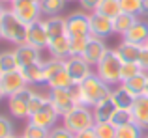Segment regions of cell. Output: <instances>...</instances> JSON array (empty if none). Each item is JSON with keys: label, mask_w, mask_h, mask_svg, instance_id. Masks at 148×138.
Returning a JSON list of instances; mask_svg holds the SVG:
<instances>
[{"label": "cell", "mask_w": 148, "mask_h": 138, "mask_svg": "<svg viewBox=\"0 0 148 138\" xmlns=\"http://www.w3.org/2000/svg\"><path fill=\"white\" fill-rule=\"evenodd\" d=\"M23 138H49V129H43V127H38V125L30 123L25 127V131H23Z\"/></svg>", "instance_id": "obj_36"}, {"label": "cell", "mask_w": 148, "mask_h": 138, "mask_svg": "<svg viewBox=\"0 0 148 138\" xmlns=\"http://www.w3.org/2000/svg\"><path fill=\"white\" fill-rule=\"evenodd\" d=\"M47 52L51 54V58L66 60L69 56V37L68 36H60V37L51 39L49 47H47Z\"/></svg>", "instance_id": "obj_20"}, {"label": "cell", "mask_w": 148, "mask_h": 138, "mask_svg": "<svg viewBox=\"0 0 148 138\" xmlns=\"http://www.w3.org/2000/svg\"><path fill=\"white\" fill-rule=\"evenodd\" d=\"M111 91H112V86L105 84L96 73H92L81 84H73V93H75L77 105L88 106V108H92L96 103L107 99L111 95Z\"/></svg>", "instance_id": "obj_1"}, {"label": "cell", "mask_w": 148, "mask_h": 138, "mask_svg": "<svg viewBox=\"0 0 148 138\" xmlns=\"http://www.w3.org/2000/svg\"><path fill=\"white\" fill-rule=\"evenodd\" d=\"M62 125H64L66 129H69L73 135H77V133H81V131H86V129H92L96 125L92 108L83 106V105H77L71 112H68L66 116H62Z\"/></svg>", "instance_id": "obj_3"}, {"label": "cell", "mask_w": 148, "mask_h": 138, "mask_svg": "<svg viewBox=\"0 0 148 138\" xmlns=\"http://www.w3.org/2000/svg\"><path fill=\"white\" fill-rule=\"evenodd\" d=\"M6 9H8V7L4 6V4H0V19L4 17V13H6Z\"/></svg>", "instance_id": "obj_45"}, {"label": "cell", "mask_w": 148, "mask_h": 138, "mask_svg": "<svg viewBox=\"0 0 148 138\" xmlns=\"http://www.w3.org/2000/svg\"><path fill=\"white\" fill-rule=\"evenodd\" d=\"M139 71H143V69L139 67L137 62H124V64H122V69H120V80L124 82V80L135 76Z\"/></svg>", "instance_id": "obj_38"}, {"label": "cell", "mask_w": 148, "mask_h": 138, "mask_svg": "<svg viewBox=\"0 0 148 138\" xmlns=\"http://www.w3.org/2000/svg\"><path fill=\"white\" fill-rule=\"evenodd\" d=\"M0 4H4V6H11L13 0H0Z\"/></svg>", "instance_id": "obj_48"}, {"label": "cell", "mask_w": 148, "mask_h": 138, "mask_svg": "<svg viewBox=\"0 0 148 138\" xmlns=\"http://www.w3.org/2000/svg\"><path fill=\"white\" fill-rule=\"evenodd\" d=\"M10 9L13 11L26 26L32 24V22L41 21V17H43V11H41L40 4H32V2H13L10 6Z\"/></svg>", "instance_id": "obj_11"}, {"label": "cell", "mask_w": 148, "mask_h": 138, "mask_svg": "<svg viewBox=\"0 0 148 138\" xmlns=\"http://www.w3.org/2000/svg\"><path fill=\"white\" fill-rule=\"evenodd\" d=\"M143 11L145 15H148V0H143Z\"/></svg>", "instance_id": "obj_44"}, {"label": "cell", "mask_w": 148, "mask_h": 138, "mask_svg": "<svg viewBox=\"0 0 148 138\" xmlns=\"http://www.w3.org/2000/svg\"><path fill=\"white\" fill-rule=\"evenodd\" d=\"M2 22V32H4V39L13 43L15 47L17 45H23L26 41V28L28 26L17 17L11 9H6L4 17L0 19Z\"/></svg>", "instance_id": "obj_4"}, {"label": "cell", "mask_w": 148, "mask_h": 138, "mask_svg": "<svg viewBox=\"0 0 148 138\" xmlns=\"http://www.w3.org/2000/svg\"><path fill=\"white\" fill-rule=\"evenodd\" d=\"M49 138H75V135H73L69 129H66L64 125H56V127H53L49 131Z\"/></svg>", "instance_id": "obj_40"}, {"label": "cell", "mask_w": 148, "mask_h": 138, "mask_svg": "<svg viewBox=\"0 0 148 138\" xmlns=\"http://www.w3.org/2000/svg\"><path fill=\"white\" fill-rule=\"evenodd\" d=\"M32 93V88H25V90L17 91V93L10 95L8 97V110L13 118L23 120V118H28V99Z\"/></svg>", "instance_id": "obj_10"}, {"label": "cell", "mask_w": 148, "mask_h": 138, "mask_svg": "<svg viewBox=\"0 0 148 138\" xmlns=\"http://www.w3.org/2000/svg\"><path fill=\"white\" fill-rule=\"evenodd\" d=\"M60 112L56 110V106L53 105V101L47 97V101L41 105V108L38 110L34 116H30L28 120H30V123H34V125H38V127H43V129H53V127H56V121L60 120Z\"/></svg>", "instance_id": "obj_7"}, {"label": "cell", "mask_w": 148, "mask_h": 138, "mask_svg": "<svg viewBox=\"0 0 148 138\" xmlns=\"http://www.w3.org/2000/svg\"><path fill=\"white\" fill-rule=\"evenodd\" d=\"M131 114H133V123H137L143 131L148 129V95H141L135 99L133 106H131Z\"/></svg>", "instance_id": "obj_18"}, {"label": "cell", "mask_w": 148, "mask_h": 138, "mask_svg": "<svg viewBox=\"0 0 148 138\" xmlns=\"http://www.w3.org/2000/svg\"><path fill=\"white\" fill-rule=\"evenodd\" d=\"M137 19H139V17H135V15H131V13H124V11H122L118 17L112 19L114 34H116V36H124V34H126L127 30H130L131 26L137 22Z\"/></svg>", "instance_id": "obj_24"}, {"label": "cell", "mask_w": 148, "mask_h": 138, "mask_svg": "<svg viewBox=\"0 0 148 138\" xmlns=\"http://www.w3.org/2000/svg\"><path fill=\"white\" fill-rule=\"evenodd\" d=\"M66 2H75V0H66Z\"/></svg>", "instance_id": "obj_52"}, {"label": "cell", "mask_w": 148, "mask_h": 138, "mask_svg": "<svg viewBox=\"0 0 148 138\" xmlns=\"http://www.w3.org/2000/svg\"><path fill=\"white\" fill-rule=\"evenodd\" d=\"M96 11L101 13V15H105V17H109V19L118 17V15L122 13V9H120V0H101Z\"/></svg>", "instance_id": "obj_26"}, {"label": "cell", "mask_w": 148, "mask_h": 138, "mask_svg": "<svg viewBox=\"0 0 148 138\" xmlns=\"http://www.w3.org/2000/svg\"><path fill=\"white\" fill-rule=\"evenodd\" d=\"M96 138H114L116 136V127L111 121H98L94 125Z\"/></svg>", "instance_id": "obj_33"}, {"label": "cell", "mask_w": 148, "mask_h": 138, "mask_svg": "<svg viewBox=\"0 0 148 138\" xmlns=\"http://www.w3.org/2000/svg\"><path fill=\"white\" fill-rule=\"evenodd\" d=\"M146 82H148V73L146 71H139L135 76H131V78L124 80V82H120V84H124L135 97H141V95L146 93Z\"/></svg>", "instance_id": "obj_21"}, {"label": "cell", "mask_w": 148, "mask_h": 138, "mask_svg": "<svg viewBox=\"0 0 148 138\" xmlns=\"http://www.w3.org/2000/svg\"><path fill=\"white\" fill-rule=\"evenodd\" d=\"M111 99L114 103V106L118 110H131L135 103V95L127 90L124 84H118V86H112V91H111Z\"/></svg>", "instance_id": "obj_16"}, {"label": "cell", "mask_w": 148, "mask_h": 138, "mask_svg": "<svg viewBox=\"0 0 148 138\" xmlns=\"http://www.w3.org/2000/svg\"><path fill=\"white\" fill-rule=\"evenodd\" d=\"M47 97H49V95H43L41 91L32 90V93H30V99H28V118L34 116V114H36L38 110L41 108V105L47 101Z\"/></svg>", "instance_id": "obj_32"}, {"label": "cell", "mask_w": 148, "mask_h": 138, "mask_svg": "<svg viewBox=\"0 0 148 138\" xmlns=\"http://www.w3.org/2000/svg\"><path fill=\"white\" fill-rule=\"evenodd\" d=\"M111 123L114 125V127H122V125L133 123V114H131V110H116L112 120H111Z\"/></svg>", "instance_id": "obj_37"}, {"label": "cell", "mask_w": 148, "mask_h": 138, "mask_svg": "<svg viewBox=\"0 0 148 138\" xmlns=\"http://www.w3.org/2000/svg\"><path fill=\"white\" fill-rule=\"evenodd\" d=\"M15 56H17V62H19V67H28L32 64H38L41 62V51L28 43H23V45H17L15 47Z\"/></svg>", "instance_id": "obj_14"}, {"label": "cell", "mask_w": 148, "mask_h": 138, "mask_svg": "<svg viewBox=\"0 0 148 138\" xmlns=\"http://www.w3.org/2000/svg\"><path fill=\"white\" fill-rule=\"evenodd\" d=\"M45 84H47V88H71L73 80H71V76L68 75V71H66V67H64L62 71H58L54 76H51Z\"/></svg>", "instance_id": "obj_28"}, {"label": "cell", "mask_w": 148, "mask_h": 138, "mask_svg": "<svg viewBox=\"0 0 148 138\" xmlns=\"http://www.w3.org/2000/svg\"><path fill=\"white\" fill-rule=\"evenodd\" d=\"M6 99V93H4V88H2V82H0V101Z\"/></svg>", "instance_id": "obj_47"}, {"label": "cell", "mask_w": 148, "mask_h": 138, "mask_svg": "<svg viewBox=\"0 0 148 138\" xmlns=\"http://www.w3.org/2000/svg\"><path fill=\"white\" fill-rule=\"evenodd\" d=\"M49 41H51V37H49L47 30H45L43 19L38 21V22L28 24V28H26V41H25V43L40 49V51H43V49L49 47Z\"/></svg>", "instance_id": "obj_13"}, {"label": "cell", "mask_w": 148, "mask_h": 138, "mask_svg": "<svg viewBox=\"0 0 148 138\" xmlns=\"http://www.w3.org/2000/svg\"><path fill=\"white\" fill-rule=\"evenodd\" d=\"M141 49H143V45H135V43H130V41L122 39L118 43V47H116V52H118L122 62H137Z\"/></svg>", "instance_id": "obj_23"}, {"label": "cell", "mask_w": 148, "mask_h": 138, "mask_svg": "<svg viewBox=\"0 0 148 138\" xmlns=\"http://www.w3.org/2000/svg\"><path fill=\"white\" fill-rule=\"evenodd\" d=\"M0 39H4V32H2V22H0Z\"/></svg>", "instance_id": "obj_49"}, {"label": "cell", "mask_w": 148, "mask_h": 138, "mask_svg": "<svg viewBox=\"0 0 148 138\" xmlns=\"http://www.w3.org/2000/svg\"><path fill=\"white\" fill-rule=\"evenodd\" d=\"M0 82H2L6 97H10V95H13V93H17V91L30 86L23 69H13V71H8V73H0Z\"/></svg>", "instance_id": "obj_9"}, {"label": "cell", "mask_w": 148, "mask_h": 138, "mask_svg": "<svg viewBox=\"0 0 148 138\" xmlns=\"http://www.w3.org/2000/svg\"><path fill=\"white\" fill-rule=\"evenodd\" d=\"M145 131L137 123H127L122 127H116V136L114 138H143Z\"/></svg>", "instance_id": "obj_30"}, {"label": "cell", "mask_w": 148, "mask_h": 138, "mask_svg": "<svg viewBox=\"0 0 148 138\" xmlns=\"http://www.w3.org/2000/svg\"><path fill=\"white\" fill-rule=\"evenodd\" d=\"M19 138H23V136H19Z\"/></svg>", "instance_id": "obj_55"}, {"label": "cell", "mask_w": 148, "mask_h": 138, "mask_svg": "<svg viewBox=\"0 0 148 138\" xmlns=\"http://www.w3.org/2000/svg\"><path fill=\"white\" fill-rule=\"evenodd\" d=\"M145 47H148V41H146V43H145Z\"/></svg>", "instance_id": "obj_53"}, {"label": "cell", "mask_w": 148, "mask_h": 138, "mask_svg": "<svg viewBox=\"0 0 148 138\" xmlns=\"http://www.w3.org/2000/svg\"><path fill=\"white\" fill-rule=\"evenodd\" d=\"M66 36L68 37H83L90 36V13L79 9L66 17Z\"/></svg>", "instance_id": "obj_5"}, {"label": "cell", "mask_w": 148, "mask_h": 138, "mask_svg": "<svg viewBox=\"0 0 148 138\" xmlns=\"http://www.w3.org/2000/svg\"><path fill=\"white\" fill-rule=\"evenodd\" d=\"M143 138H148V135H145V136H143Z\"/></svg>", "instance_id": "obj_54"}, {"label": "cell", "mask_w": 148, "mask_h": 138, "mask_svg": "<svg viewBox=\"0 0 148 138\" xmlns=\"http://www.w3.org/2000/svg\"><path fill=\"white\" fill-rule=\"evenodd\" d=\"M45 30H47L49 37L54 39V37L66 36V17L62 15H53V17H45L43 19Z\"/></svg>", "instance_id": "obj_22"}, {"label": "cell", "mask_w": 148, "mask_h": 138, "mask_svg": "<svg viewBox=\"0 0 148 138\" xmlns=\"http://www.w3.org/2000/svg\"><path fill=\"white\" fill-rule=\"evenodd\" d=\"M77 2L81 4V9H83V11H86V13H92V11L98 9V6H99L101 0H77Z\"/></svg>", "instance_id": "obj_41"}, {"label": "cell", "mask_w": 148, "mask_h": 138, "mask_svg": "<svg viewBox=\"0 0 148 138\" xmlns=\"http://www.w3.org/2000/svg\"><path fill=\"white\" fill-rule=\"evenodd\" d=\"M64 67L68 75L71 76L73 84H81L84 78L92 75V66L83 58V56H68L64 60Z\"/></svg>", "instance_id": "obj_8"}, {"label": "cell", "mask_w": 148, "mask_h": 138, "mask_svg": "<svg viewBox=\"0 0 148 138\" xmlns=\"http://www.w3.org/2000/svg\"><path fill=\"white\" fill-rule=\"evenodd\" d=\"M49 99L53 101V105L56 106V110L60 112V116H66L68 112H71L77 106L75 93L71 88H49Z\"/></svg>", "instance_id": "obj_6"}, {"label": "cell", "mask_w": 148, "mask_h": 138, "mask_svg": "<svg viewBox=\"0 0 148 138\" xmlns=\"http://www.w3.org/2000/svg\"><path fill=\"white\" fill-rule=\"evenodd\" d=\"M122 39L130 41V43H135V45H145L148 41V22L143 21V19H137V22L124 34Z\"/></svg>", "instance_id": "obj_17"}, {"label": "cell", "mask_w": 148, "mask_h": 138, "mask_svg": "<svg viewBox=\"0 0 148 138\" xmlns=\"http://www.w3.org/2000/svg\"><path fill=\"white\" fill-rule=\"evenodd\" d=\"M75 138H96V133H94V127L92 129H86V131H81L77 133Z\"/></svg>", "instance_id": "obj_43"}, {"label": "cell", "mask_w": 148, "mask_h": 138, "mask_svg": "<svg viewBox=\"0 0 148 138\" xmlns=\"http://www.w3.org/2000/svg\"><path fill=\"white\" fill-rule=\"evenodd\" d=\"M145 95H148V82H146V93Z\"/></svg>", "instance_id": "obj_51"}, {"label": "cell", "mask_w": 148, "mask_h": 138, "mask_svg": "<svg viewBox=\"0 0 148 138\" xmlns=\"http://www.w3.org/2000/svg\"><path fill=\"white\" fill-rule=\"evenodd\" d=\"M120 9L124 13L135 15V17L145 15V11H143V0H120Z\"/></svg>", "instance_id": "obj_34"}, {"label": "cell", "mask_w": 148, "mask_h": 138, "mask_svg": "<svg viewBox=\"0 0 148 138\" xmlns=\"http://www.w3.org/2000/svg\"><path fill=\"white\" fill-rule=\"evenodd\" d=\"M116 110H118V108L114 106V103H112L111 95H109L107 99H103V101L96 103V105L92 106V114H94L96 123H98V121H111Z\"/></svg>", "instance_id": "obj_19"}, {"label": "cell", "mask_w": 148, "mask_h": 138, "mask_svg": "<svg viewBox=\"0 0 148 138\" xmlns=\"http://www.w3.org/2000/svg\"><path fill=\"white\" fill-rule=\"evenodd\" d=\"M64 69V60L60 58H49V60H43V73H45V82L54 76L58 71Z\"/></svg>", "instance_id": "obj_31"}, {"label": "cell", "mask_w": 148, "mask_h": 138, "mask_svg": "<svg viewBox=\"0 0 148 138\" xmlns=\"http://www.w3.org/2000/svg\"><path fill=\"white\" fill-rule=\"evenodd\" d=\"M8 138H19L17 135H11V136H8Z\"/></svg>", "instance_id": "obj_50"}, {"label": "cell", "mask_w": 148, "mask_h": 138, "mask_svg": "<svg viewBox=\"0 0 148 138\" xmlns=\"http://www.w3.org/2000/svg\"><path fill=\"white\" fill-rule=\"evenodd\" d=\"M122 60H120L116 49H107L101 60L96 64V75L109 86H118L120 80V69H122Z\"/></svg>", "instance_id": "obj_2"}, {"label": "cell", "mask_w": 148, "mask_h": 138, "mask_svg": "<svg viewBox=\"0 0 148 138\" xmlns=\"http://www.w3.org/2000/svg\"><path fill=\"white\" fill-rule=\"evenodd\" d=\"M11 135H15L11 120L0 114V138H8V136H11Z\"/></svg>", "instance_id": "obj_39"}, {"label": "cell", "mask_w": 148, "mask_h": 138, "mask_svg": "<svg viewBox=\"0 0 148 138\" xmlns=\"http://www.w3.org/2000/svg\"><path fill=\"white\" fill-rule=\"evenodd\" d=\"M66 6V0H41L40 7L43 11L45 17H53V15H60Z\"/></svg>", "instance_id": "obj_29"}, {"label": "cell", "mask_w": 148, "mask_h": 138, "mask_svg": "<svg viewBox=\"0 0 148 138\" xmlns=\"http://www.w3.org/2000/svg\"><path fill=\"white\" fill-rule=\"evenodd\" d=\"M112 34H114L112 19L105 17V15L98 13V11H92L90 13V36L98 37V39H107Z\"/></svg>", "instance_id": "obj_12"}, {"label": "cell", "mask_w": 148, "mask_h": 138, "mask_svg": "<svg viewBox=\"0 0 148 138\" xmlns=\"http://www.w3.org/2000/svg\"><path fill=\"white\" fill-rule=\"evenodd\" d=\"M90 39V36H83V37H69V56H83L86 43Z\"/></svg>", "instance_id": "obj_35"}, {"label": "cell", "mask_w": 148, "mask_h": 138, "mask_svg": "<svg viewBox=\"0 0 148 138\" xmlns=\"http://www.w3.org/2000/svg\"><path fill=\"white\" fill-rule=\"evenodd\" d=\"M107 52V45H105V39H98V37H92L88 39L86 49L83 52V58L90 64L92 67H96V64L101 60V56Z\"/></svg>", "instance_id": "obj_15"}, {"label": "cell", "mask_w": 148, "mask_h": 138, "mask_svg": "<svg viewBox=\"0 0 148 138\" xmlns=\"http://www.w3.org/2000/svg\"><path fill=\"white\" fill-rule=\"evenodd\" d=\"M13 2H32V4H40L41 0H13Z\"/></svg>", "instance_id": "obj_46"}, {"label": "cell", "mask_w": 148, "mask_h": 138, "mask_svg": "<svg viewBox=\"0 0 148 138\" xmlns=\"http://www.w3.org/2000/svg\"><path fill=\"white\" fill-rule=\"evenodd\" d=\"M137 64H139V67H141L143 71H146V73H148V47H145V45H143L141 52H139Z\"/></svg>", "instance_id": "obj_42"}, {"label": "cell", "mask_w": 148, "mask_h": 138, "mask_svg": "<svg viewBox=\"0 0 148 138\" xmlns=\"http://www.w3.org/2000/svg\"><path fill=\"white\" fill-rule=\"evenodd\" d=\"M13 69H21L17 56H15V51L0 52V73H8V71H13Z\"/></svg>", "instance_id": "obj_27"}, {"label": "cell", "mask_w": 148, "mask_h": 138, "mask_svg": "<svg viewBox=\"0 0 148 138\" xmlns=\"http://www.w3.org/2000/svg\"><path fill=\"white\" fill-rule=\"evenodd\" d=\"M28 84H45V73H43V60L38 64H32L28 67H23Z\"/></svg>", "instance_id": "obj_25"}]
</instances>
